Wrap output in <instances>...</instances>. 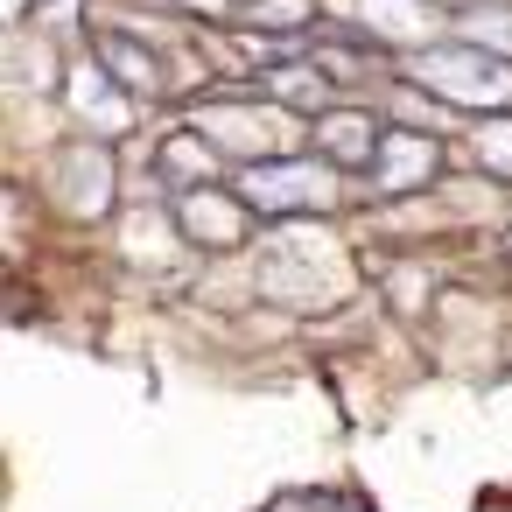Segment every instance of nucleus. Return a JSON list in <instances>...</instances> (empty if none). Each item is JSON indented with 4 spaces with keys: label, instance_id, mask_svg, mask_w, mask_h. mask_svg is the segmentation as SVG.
I'll use <instances>...</instances> for the list:
<instances>
[{
    "label": "nucleus",
    "instance_id": "obj_1",
    "mask_svg": "<svg viewBox=\"0 0 512 512\" xmlns=\"http://www.w3.org/2000/svg\"><path fill=\"white\" fill-rule=\"evenodd\" d=\"M414 85L442 92L449 106H470V113H491V106H512V71L484 50H421L414 64Z\"/></svg>",
    "mask_w": 512,
    "mask_h": 512
},
{
    "label": "nucleus",
    "instance_id": "obj_2",
    "mask_svg": "<svg viewBox=\"0 0 512 512\" xmlns=\"http://www.w3.org/2000/svg\"><path fill=\"white\" fill-rule=\"evenodd\" d=\"M239 197L260 204V211L295 218V211L337 204V183H330V169H316V162H253V169L239 176Z\"/></svg>",
    "mask_w": 512,
    "mask_h": 512
},
{
    "label": "nucleus",
    "instance_id": "obj_3",
    "mask_svg": "<svg viewBox=\"0 0 512 512\" xmlns=\"http://www.w3.org/2000/svg\"><path fill=\"white\" fill-rule=\"evenodd\" d=\"M176 225H183L197 246H239V239H246V197L183 190V197H176Z\"/></svg>",
    "mask_w": 512,
    "mask_h": 512
},
{
    "label": "nucleus",
    "instance_id": "obj_4",
    "mask_svg": "<svg viewBox=\"0 0 512 512\" xmlns=\"http://www.w3.org/2000/svg\"><path fill=\"white\" fill-rule=\"evenodd\" d=\"M372 176H379L386 190H421V183L435 176V141H428V134H407V127H393V134H379V155H372Z\"/></svg>",
    "mask_w": 512,
    "mask_h": 512
},
{
    "label": "nucleus",
    "instance_id": "obj_5",
    "mask_svg": "<svg viewBox=\"0 0 512 512\" xmlns=\"http://www.w3.org/2000/svg\"><path fill=\"white\" fill-rule=\"evenodd\" d=\"M71 99H78V113H85L92 127H127V99H120V85L106 92V71H99V64H85V71L71 78Z\"/></svg>",
    "mask_w": 512,
    "mask_h": 512
},
{
    "label": "nucleus",
    "instance_id": "obj_6",
    "mask_svg": "<svg viewBox=\"0 0 512 512\" xmlns=\"http://www.w3.org/2000/svg\"><path fill=\"white\" fill-rule=\"evenodd\" d=\"M316 134H323V148H330V155H337L344 169H365V162L379 155V134H372V127H365L358 113H337V120H323Z\"/></svg>",
    "mask_w": 512,
    "mask_h": 512
},
{
    "label": "nucleus",
    "instance_id": "obj_7",
    "mask_svg": "<svg viewBox=\"0 0 512 512\" xmlns=\"http://www.w3.org/2000/svg\"><path fill=\"white\" fill-rule=\"evenodd\" d=\"M204 169H211V148H204L197 134H183L176 148H162V176H169V183H183V190H204Z\"/></svg>",
    "mask_w": 512,
    "mask_h": 512
},
{
    "label": "nucleus",
    "instance_id": "obj_8",
    "mask_svg": "<svg viewBox=\"0 0 512 512\" xmlns=\"http://www.w3.org/2000/svg\"><path fill=\"white\" fill-rule=\"evenodd\" d=\"M106 71H127L134 92H155V85H162V71L148 64V50H134L127 36H106Z\"/></svg>",
    "mask_w": 512,
    "mask_h": 512
},
{
    "label": "nucleus",
    "instance_id": "obj_9",
    "mask_svg": "<svg viewBox=\"0 0 512 512\" xmlns=\"http://www.w3.org/2000/svg\"><path fill=\"white\" fill-rule=\"evenodd\" d=\"M477 148H484V162H491V169H512V127H484V134H477Z\"/></svg>",
    "mask_w": 512,
    "mask_h": 512
},
{
    "label": "nucleus",
    "instance_id": "obj_10",
    "mask_svg": "<svg viewBox=\"0 0 512 512\" xmlns=\"http://www.w3.org/2000/svg\"><path fill=\"white\" fill-rule=\"evenodd\" d=\"M260 15H267V22H288V29H295V22H309V0H267Z\"/></svg>",
    "mask_w": 512,
    "mask_h": 512
},
{
    "label": "nucleus",
    "instance_id": "obj_11",
    "mask_svg": "<svg viewBox=\"0 0 512 512\" xmlns=\"http://www.w3.org/2000/svg\"><path fill=\"white\" fill-rule=\"evenodd\" d=\"M190 8H197V15H225V8H232V0H190Z\"/></svg>",
    "mask_w": 512,
    "mask_h": 512
}]
</instances>
